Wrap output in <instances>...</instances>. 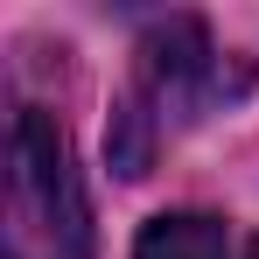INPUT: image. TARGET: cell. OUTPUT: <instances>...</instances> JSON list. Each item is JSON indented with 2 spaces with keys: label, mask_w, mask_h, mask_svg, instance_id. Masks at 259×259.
<instances>
[{
  "label": "cell",
  "mask_w": 259,
  "mask_h": 259,
  "mask_svg": "<svg viewBox=\"0 0 259 259\" xmlns=\"http://www.w3.org/2000/svg\"><path fill=\"white\" fill-rule=\"evenodd\" d=\"M7 259H98L70 133L42 105H14L7 126Z\"/></svg>",
  "instance_id": "7a4b0ae2"
},
{
  "label": "cell",
  "mask_w": 259,
  "mask_h": 259,
  "mask_svg": "<svg viewBox=\"0 0 259 259\" xmlns=\"http://www.w3.org/2000/svg\"><path fill=\"white\" fill-rule=\"evenodd\" d=\"M245 91H252V63L245 56H217L196 14L154 21L147 42H140V63H133V84L119 98V112H112V133H105L112 168L147 175L154 168V147L175 126H196L203 112L245 98Z\"/></svg>",
  "instance_id": "6da1fadb"
},
{
  "label": "cell",
  "mask_w": 259,
  "mask_h": 259,
  "mask_svg": "<svg viewBox=\"0 0 259 259\" xmlns=\"http://www.w3.org/2000/svg\"><path fill=\"white\" fill-rule=\"evenodd\" d=\"M133 259H224V217L168 210L133 238Z\"/></svg>",
  "instance_id": "3957f363"
},
{
  "label": "cell",
  "mask_w": 259,
  "mask_h": 259,
  "mask_svg": "<svg viewBox=\"0 0 259 259\" xmlns=\"http://www.w3.org/2000/svg\"><path fill=\"white\" fill-rule=\"evenodd\" d=\"M245 259H259V238H252V252H245Z\"/></svg>",
  "instance_id": "277c9868"
}]
</instances>
